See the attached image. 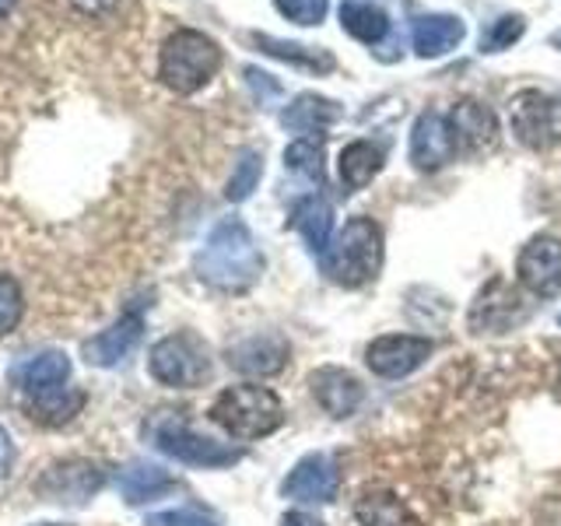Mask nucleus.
<instances>
[{"instance_id":"nucleus-1","label":"nucleus","mask_w":561,"mask_h":526,"mask_svg":"<svg viewBox=\"0 0 561 526\" xmlns=\"http://www.w3.org/2000/svg\"><path fill=\"white\" fill-rule=\"evenodd\" d=\"M193 271L215 291H250L263 274V253L253 232L239 218H225L210 228L207 242L201 245Z\"/></svg>"},{"instance_id":"nucleus-2","label":"nucleus","mask_w":561,"mask_h":526,"mask_svg":"<svg viewBox=\"0 0 561 526\" xmlns=\"http://www.w3.org/2000/svg\"><path fill=\"white\" fill-rule=\"evenodd\" d=\"M210 421H215L225 435L239 438V443H256V438H267L285 425V403H280V397L271 386L239 382L215 397V403H210Z\"/></svg>"},{"instance_id":"nucleus-3","label":"nucleus","mask_w":561,"mask_h":526,"mask_svg":"<svg viewBox=\"0 0 561 526\" xmlns=\"http://www.w3.org/2000/svg\"><path fill=\"white\" fill-rule=\"evenodd\" d=\"M382 267V228L355 215L344 221V228L330 239V245L320 256V271L341 288H362L368 285Z\"/></svg>"},{"instance_id":"nucleus-4","label":"nucleus","mask_w":561,"mask_h":526,"mask_svg":"<svg viewBox=\"0 0 561 526\" xmlns=\"http://www.w3.org/2000/svg\"><path fill=\"white\" fill-rule=\"evenodd\" d=\"M221 49L210 35L197 28H175L158 57V78H162L175 95H193L218 75Z\"/></svg>"},{"instance_id":"nucleus-5","label":"nucleus","mask_w":561,"mask_h":526,"mask_svg":"<svg viewBox=\"0 0 561 526\" xmlns=\"http://www.w3.org/2000/svg\"><path fill=\"white\" fill-rule=\"evenodd\" d=\"M148 373L169 390H193L210 379V347L190 330L169 333L148 351Z\"/></svg>"},{"instance_id":"nucleus-6","label":"nucleus","mask_w":561,"mask_h":526,"mask_svg":"<svg viewBox=\"0 0 561 526\" xmlns=\"http://www.w3.org/2000/svg\"><path fill=\"white\" fill-rule=\"evenodd\" d=\"M151 443L158 453L172 456L186 467H204V470H218V467H232L242 460V449L236 446H225L207 438L201 432H193L183 418H158L151 425Z\"/></svg>"},{"instance_id":"nucleus-7","label":"nucleus","mask_w":561,"mask_h":526,"mask_svg":"<svg viewBox=\"0 0 561 526\" xmlns=\"http://www.w3.org/2000/svg\"><path fill=\"white\" fill-rule=\"evenodd\" d=\"M508 123L519 145L534 151H551L561 145V99H551L543 92H519L508 102Z\"/></svg>"},{"instance_id":"nucleus-8","label":"nucleus","mask_w":561,"mask_h":526,"mask_svg":"<svg viewBox=\"0 0 561 526\" xmlns=\"http://www.w3.org/2000/svg\"><path fill=\"white\" fill-rule=\"evenodd\" d=\"M341 491V467L330 453H306L288 478L280 481V495L302 505H330Z\"/></svg>"},{"instance_id":"nucleus-9","label":"nucleus","mask_w":561,"mask_h":526,"mask_svg":"<svg viewBox=\"0 0 561 526\" xmlns=\"http://www.w3.org/2000/svg\"><path fill=\"white\" fill-rule=\"evenodd\" d=\"M435 344L417 333H382L365 347V365L379 379H403L432 358Z\"/></svg>"},{"instance_id":"nucleus-10","label":"nucleus","mask_w":561,"mask_h":526,"mask_svg":"<svg viewBox=\"0 0 561 526\" xmlns=\"http://www.w3.org/2000/svg\"><path fill=\"white\" fill-rule=\"evenodd\" d=\"M516 281L534 298L561 295V239L540 232L516 256Z\"/></svg>"},{"instance_id":"nucleus-11","label":"nucleus","mask_w":561,"mask_h":526,"mask_svg":"<svg viewBox=\"0 0 561 526\" xmlns=\"http://www.w3.org/2000/svg\"><path fill=\"white\" fill-rule=\"evenodd\" d=\"M288 355H291L288 338H280L274 330H263V333H250V338L236 341L225 351V362L228 368H236V373L250 379H271L277 373H285Z\"/></svg>"},{"instance_id":"nucleus-12","label":"nucleus","mask_w":561,"mask_h":526,"mask_svg":"<svg viewBox=\"0 0 561 526\" xmlns=\"http://www.w3.org/2000/svg\"><path fill=\"white\" fill-rule=\"evenodd\" d=\"M105 484V473L92 460H64L53 464L43 481H39V495L49 502H64V505H81L88 499H95Z\"/></svg>"},{"instance_id":"nucleus-13","label":"nucleus","mask_w":561,"mask_h":526,"mask_svg":"<svg viewBox=\"0 0 561 526\" xmlns=\"http://www.w3.org/2000/svg\"><path fill=\"white\" fill-rule=\"evenodd\" d=\"M309 390L316 397V403L330 414V418H351L365 400V386L362 379L351 373V368L341 365H320L309 376Z\"/></svg>"},{"instance_id":"nucleus-14","label":"nucleus","mask_w":561,"mask_h":526,"mask_svg":"<svg viewBox=\"0 0 561 526\" xmlns=\"http://www.w3.org/2000/svg\"><path fill=\"white\" fill-rule=\"evenodd\" d=\"M460 155L456 151V140L449 130V116L446 113H421L414 130H411V162L417 172H435L446 162Z\"/></svg>"},{"instance_id":"nucleus-15","label":"nucleus","mask_w":561,"mask_h":526,"mask_svg":"<svg viewBox=\"0 0 561 526\" xmlns=\"http://www.w3.org/2000/svg\"><path fill=\"white\" fill-rule=\"evenodd\" d=\"M140 338H145V316L130 309V312H123L113 327H105L95 338H88L81 344V355L95 368H113L140 344Z\"/></svg>"},{"instance_id":"nucleus-16","label":"nucleus","mask_w":561,"mask_h":526,"mask_svg":"<svg viewBox=\"0 0 561 526\" xmlns=\"http://www.w3.org/2000/svg\"><path fill=\"white\" fill-rule=\"evenodd\" d=\"M446 116H449V130L460 155H484L499 145V119L488 105L467 99V102H456Z\"/></svg>"},{"instance_id":"nucleus-17","label":"nucleus","mask_w":561,"mask_h":526,"mask_svg":"<svg viewBox=\"0 0 561 526\" xmlns=\"http://www.w3.org/2000/svg\"><path fill=\"white\" fill-rule=\"evenodd\" d=\"M526 320V306L523 298L505 285L502 277H495L491 285L473 298L470 306V327L484 333V330H508Z\"/></svg>"},{"instance_id":"nucleus-18","label":"nucleus","mask_w":561,"mask_h":526,"mask_svg":"<svg viewBox=\"0 0 561 526\" xmlns=\"http://www.w3.org/2000/svg\"><path fill=\"white\" fill-rule=\"evenodd\" d=\"M116 488H119V495L127 499V505H145V502L169 495L175 488V478L165 467H158L151 460H134L116 473Z\"/></svg>"},{"instance_id":"nucleus-19","label":"nucleus","mask_w":561,"mask_h":526,"mask_svg":"<svg viewBox=\"0 0 561 526\" xmlns=\"http://www.w3.org/2000/svg\"><path fill=\"white\" fill-rule=\"evenodd\" d=\"M67 382H70V358L57 347L39 351V355L28 358L22 368H18V386H22L25 397L60 390V386H67Z\"/></svg>"},{"instance_id":"nucleus-20","label":"nucleus","mask_w":561,"mask_h":526,"mask_svg":"<svg viewBox=\"0 0 561 526\" xmlns=\"http://www.w3.org/2000/svg\"><path fill=\"white\" fill-rule=\"evenodd\" d=\"M288 225L306 239V245L316 256H323V250L333 239V210H330V204L323 197H302V201H298L291 207V215H288Z\"/></svg>"},{"instance_id":"nucleus-21","label":"nucleus","mask_w":561,"mask_h":526,"mask_svg":"<svg viewBox=\"0 0 561 526\" xmlns=\"http://www.w3.org/2000/svg\"><path fill=\"white\" fill-rule=\"evenodd\" d=\"M341 119V105L337 102H330L323 95H298L285 113H280V123H285L288 130L295 134H302V137H312V134H320L327 130L330 123H337Z\"/></svg>"},{"instance_id":"nucleus-22","label":"nucleus","mask_w":561,"mask_h":526,"mask_svg":"<svg viewBox=\"0 0 561 526\" xmlns=\"http://www.w3.org/2000/svg\"><path fill=\"white\" fill-rule=\"evenodd\" d=\"M355 519H358V526H421L411 508L386 488L365 491V495L355 502Z\"/></svg>"},{"instance_id":"nucleus-23","label":"nucleus","mask_w":561,"mask_h":526,"mask_svg":"<svg viewBox=\"0 0 561 526\" xmlns=\"http://www.w3.org/2000/svg\"><path fill=\"white\" fill-rule=\"evenodd\" d=\"M382 148L373 145V140H351V145L341 151V186L347 193H355V190H365L368 183L376 180L379 169H382Z\"/></svg>"},{"instance_id":"nucleus-24","label":"nucleus","mask_w":561,"mask_h":526,"mask_svg":"<svg viewBox=\"0 0 561 526\" xmlns=\"http://www.w3.org/2000/svg\"><path fill=\"white\" fill-rule=\"evenodd\" d=\"M84 400L88 397H84V390H78V386H60V390L28 397V414H32V421H39L43 428H60L81 414Z\"/></svg>"},{"instance_id":"nucleus-25","label":"nucleus","mask_w":561,"mask_h":526,"mask_svg":"<svg viewBox=\"0 0 561 526\" xmlns=\"http://www.w3.org/2000/svg\"><path fill=\"white\" fill-rule=\"evenodd\" d=\"M463 39V22L453 14H428L414 25V49L417 57H443Z\"/></svg>"},{"instance_id":"nucleus-26","label":"nucleus","mask_w":561,"mask_h":526,"mask_svg":"<svg viewBox=\"0 0 561 526\" xmlns=\"http://www.w3.org/2000/svg\"><path fill=\"white\" fill-rule=\"evenodd\" d=\"M341 25L355 35L358 43H368V46H376L386 35V28H390L386 14L376 4H368V0H344V4H341Z\"/></svg>"},{"instance_id":"nucleus-27","label":"nucleus","mask_w":561,"mask_h":526,"mask_svg":"<svg viewBox=\"0 0 561 526\" xmlns=\"http://www.w3.org/2000/svg\"><path fill=\"white\" fill-rule=\"evenodd\" d=\"M253 43L263 46V53H271V57H280V60H291V64H302L309 70H327L337 67V60L330 57L323 49H309V46H295V43H280V39H271V35H253Z\"/></svg>"},{"instance_id":"nucleus-28","label":"nucleus","mask_w":561,"mask_h":526,"mask_svg":"<svg viewBox=\"0 0 561 526\" xmlns=\"http://www.w3.org/2000/svg\"><path fill=\"white\" fill-rule=\"evenodd\" d=\"M285 169L306 175V180H323V140L316 137H298L285 148Z\"/></svg>"},{"instance_id":"nucleus-29","label":"nucleus","mask_w":561,"mask_h":526,"mask_svg":"<svg viewBox=\"0 0 561 526\" xmlns=\"http://www.w3.org/2000/svg\"><path fill=\"white\" fill-rule=\"evenodd\" d=\"M260 175H263V155L260 151H242L236 169H232V180H228V186H225V197L232 204L245 201L256 190Z\"/></svg>"},{"instance_id":"nucleus-30","label":"nucleus","mask_w":561,"mask_h":526,"mask_svg":"<svg viewBox=\"0 0 561 526\" xmlns=\"http://www.w3.org/2000/svg\"><path fill=\"white\" fill-rule=\"evenodd\" d=\"M22 316H25L22 285H18L11 274H0V338H8V333L22 323Z\"/></svg>"},{"instance_id":"nucleus-31","label":"nucleus","mask_w":561,"mask_h":526,"mask_svg":"<svg viewBox=\"0 0 561 526\" xmlns=\"http://www.w3.org/2000/svg\"><path fill=\"white\" fill-rule=\"evenodd\" d=\"M145 526H221L215 513L197 505H183V508H165V513H151Z\"/></svg>"},{"instance_id":"nucleus-32","label":"nucleus","mask_w":561,"mask_h":526,"mask_svg":"<svg viewBox=\"0 0 561 526\" xmlns=\"http://www.w3.org/2000/svg\"><path fill=\"white\" fill-rule=\"evenodd\" d=\"M274 8L295 25H320L327 18V0H274Z\"/></svg>"},{"instance_id":"nucleus-33","label":"nucleus","mask_w":561,"mask_h":526,"mask_svg":"<svg viewBox=\"0 0 561 526\" xmlns=\"http://www.w3.org/2000/svg\"><path fill=\"white\" fill-rule=\"evenodd\" d=\"M523 18H499L495 25L488 28V35H481V49H488V53H499V49H505V46H513L519 35H523Z\"/></svg>"},{"instance_id":"nucleus-34","label":"nucleus","mask_w":561,"mask_h":526,"mask_svg":"<svg viewBox=\"0 0 561 526\" xmlns=\"http://www.w3.org/2000/svg\"><path fill=\"white\" fill-rule=\"evenodd\" d=\"M14 467V443H11V432L0 425V481L8 478Z\"/></svg>"},{"instance_id":"nucleus-35","label":"nucleus","mask_w":561,"mask_h":526,"mask_svg":"<svg viewBox=\"0 0 561 526\" xmlns=\"http://www.w3.org/2000/svg\"><path fill=\"white\" fill-rule=\"evenodd\" d=\"M280 526H327L320 516L306 513V508H291V513L280 516Z\"/></svg>"},{"instance_id":"nucleus-36","label":"nucleus","mask_w":561,"mask_h":526,"mask_svg":"<svg viewBox=\"0 0 561 526\" xmlns=\"http://www.w3.org/2000/svg\"><path fill=\"white\" fill-rule=\"evenodd\" d=\"M81 14H105V11H113L116 0H70Z\"/></svg>"},{"instance_id":"nucleus-37","label":"nucleus","mask_w":561,"mask_h":526,"mask_svg":"<svg viewBox=\"0 0 561 526\" xmlns=\"http://www.w3.org/2000/svg\"><path fill=\"white\" fill-rule=\"evenodd\" d=\"M18 4V0H0V22H4V18L11 14V8Z\"/></svg>"},{"instance_id":"nucleus-38","label":"nucleus","mask_w":561,"mask_h":526,"mask_svg":"<svg viewBox=\"0 0 561 526\" xmlns=\"http://www.w3.org/2000/svg\"><path fill=\"white\" fill-rule=\"evenodd\" d=\"M35 526H70V523H35Z\"/></svg>"},{"instance_id":"nucleus-39","label":"nucleus","mask_w":561,"mask_h":526,"mask_svg":"<svg viewBox=\"0 0 561 526\" xmlns=\"http://www.w3.org/2000/svg\"><path fill=\"white\" fill-rule=\"evenodd\" d=\"M554 46H561V32H558V35H554Z\"/></svg>"},{"instance_id":"nucleus-40","label":"nucleus","mask_w":561,"mask_h":526,"mask_svg":"<svg viewBox=\"0 0 561 526\" xmlns=\"http://www.w3.org/2000/svg\"><path fill=\"white\" fill-rule=\"evenodd\" d=\"M558 327H561V316H558Z\"/></svg>"}]
</instances>
